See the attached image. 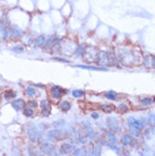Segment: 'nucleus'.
I'll return each instance as SVG.
<instances>
[{
	"label": "nucleus",
	"instance_id": "obj_23",
	"mask_svg": "<svg viewBox=\"0 0 155 156\" xmlns=\"http://www.w3.org/2000/svg\"><path fill=\"white\" fill-rule=\"evenodd\" d=\"M84 45H78L77 47V50L75 51V53H76L77 57H82L83 54H84Z\"/></svg>",
	"mask_w": 155,
	"mask_h": 156
},
{
	"label": "nucleus",
	"instance_id": "obj_6",
	"mask_svg": "<svg viewBox=\"0 0 155 156\" xmlns=\"http://www.w3.org/2000/svg\"><path fill=\"white\" fill-rule=\"evenodd\" d=\"M50 111H51V104L49 100H43L41 103V112H42L43 117H49L50 115Z\"/></svg>",
	"mask_w": 155,
	"mask_h": 156
},
{
	"label": "nucleus",
	"instance_id": "obj_13",
	"mask_svg": "<svg viewBox=\"0 0 155 156\" xmlns=\"http://www.w3.org/2000/svg\"><path fill=\"white\" fill-rule=\"evenodd\" d=\"M97 62L101 64H108V53L107 52H100L97 57Z\"/></svg>",
	"mask_w": 155,
	"mask_h": 156
},
{
	"label": "nucleus",
	"instance_id": "obj_14",
	"mask_svg": "<svg viewBox=\"0 0 155 156\" xmlns=\"http://www.w3.org/2000/svg\"><path fill=\"white\" fill-rule=\"evenodd\" d=\"M9 34L13 36H21L23 35V31L18 27H14V26H9Z\"/></svg>",
	"mask_w": 155,
	"mask_h": 156
},
{
	"label": "nucleus",
	"instance_id": "obj_5",
	"mask_svg": "<svg viewBox=\"0 0 155 156\" xmlns=\"http://www.w3.org/2000/svg\"><path fill=\"white\" fill-rule=\"evenodd\" d=\"M41 150H42V153L47 155H53L56 153V147L52 144L43 143V144H41Z\"/></svg>",
	"mask_w": 155,
	"mask_h": 156
},
{
	"label": "nucleus",
	"instance_id": "obj_28",
	"mask_svg": "<svg viewBox=\"0 0 155 156\" xmlns=\"http://www.w3.org/2000/svg\"><path fill=\"white\" fill-rule=\"evenodd\" d=\"M118 110L121 113H124V112H127L128 111V106L126 105V104H120L119 106H118Z\"/></svg>",
	"mask_w": 155,
	"mask_h": 156
},
{
	"label": "nucleus",
	"instance_id": "obj_11",
	"mask_svg": "<svg viewBox=\"0 0 155 156\" xmlns=\"http://www.w3.org/2000/svg\"><path fill=\"white\" fill-rule=\"evenodd\" d=\"M56 39H57V37H56V35H51L50 37H48V39L45 40L44 44L42 45L44 50H50V49L52 48V45H53V43L56 42Z\"/></svg>",
	"mask_w": 155,
	"mask_h": 156
},
{
	"label": "nucleus",
	"instance_id": "obj_8",
	"mask_svg": "<svg viewBox=\"0 0 155 156\" xmlns=\"http://www.w3.org/2000/svg\"><path fill=\"white\" fill-rule=\"evenodd\" d=\"M66 90H63L62 88H60V87L58 86H53L51 88V95H52V97L54 98V100H60L62 96V94L65 93Z\"/></svg>",
	"mask_w": 155,
	"mask_h": 156
},
{
	"label": "nucleus",
	"instance_id": "obj_21",
	"mask_svg": "<svg viewBox=\"0 0 155 156\" xmlns=\"http://www.w3.org/2000/svg\"><path fill=\"white\" fill-rule=\"evenodd\" d=\"M104 96L108 98V100H111V101H114L118 98V94H117L116 92H107L104 94Z\"/></svg>",
	"mask_w": 155,
	"mask_h": 156
},
{
	"label": "nucleus",
	"instance_id": "obj_17",
	"mask_svg": "<svg viewBox=\"0 0 155 156\" xmlns=\"http://www.w3.org/2000/svg\"><path fill=\"white\" fill-rule=\"evenodd\" d=\"M59 108L61 109L62 111H69L71 108V104H70V102H68V101H61L59 103Z\"/></svg>",
	"mask_w": 155,
	"mask_h": 156
},
{
	"label": "nucleus",
	"instance_id": "obj_34",
	"mask_svg": "<svg viewBox=\"0 0 155 156\" xmlns=\"http://www.w3.org/2000/svg\"><path fill=\"white\" fill-rule=\"evenodd\" d=\"M91 117H92V118H93V119H99V117H100V115H99V114H97V113H95V112H93V113H92V114H91Z\"/></svg>",
	"mask_w": 155,
	"mask_h": 156
},
{
	"label": "nucleus",
	"instance_id": "obj_29",
	"mask_svg": "<svg viewBox=\"0 0 155 156\" xmlns=\"http://www.w3.org/2000/svg\"><path fill=\"white\" fill-rule=\"evenodd\" d=\"M11 51L17 52V53H22V52H24V48L23 47H15V48L11 49Z\"/></svg>",
	"mask_w": 155,
	"mask_h": 156
},
{
	"label": "nucleus",
	"instance_id": "obj_12",
	"mask_svg": "<svg viewBox=\"0 0 155 156\" xmlns=\"http://www.w3.org/2000/svg\"><path fill=\"white\" fill-rule=\"evenodd\" d=\"M75 150V147L71 144H63L61 146V154H69Z\"/></svg>",
	"mask_w": 155,
	"mask_h": 156
},
{
	"label": "nucleus",
	"instance_id": "obj_3",
	"mask_svg": "<svg viewBox=\"0 0 155 156\" xmlns=\"http://www.w3.org/2000/svg\"><path fill=\"white\" fill-rule=\"evenodd\" d=\"M108 127L112 132H119L120 131V123L117 118H108Z\"/></svg>",
	"mask_w": 155,
	"mask_h": 156
},
{
	"label": "nucleus",
	"instance_id": "obj_25",
	"mask_svg": "<svg viewBox=\"0 0 155 156\" xmlns=\"http://www.w3.org/2000/svg\"><path fill=\"white\" fill-rule=\"evenodd\" d=\"M112 108H113L112 105H102L101 106V110L103 112H105V113H110L112 111Z\"/></svg>",
	"mask_w": 155,
	"mask_h": 156
},
{
	"label": "nucleus",
	"instance_id": "obj_22",
	"mask_svg": "<svg viewBox=\"0 0 155 156\" xmlns=\"http://www.w3.org/2000/svg\"><path fill=\"white\" fill-rule=\"evenodd\" d=\"M24 114H25V117H33L34 115L33 109L29 108V106H27L26 109H24Z\"/></svg>",
	"mask_w": 155,
	"mask_h": 156
},
{
	"label": "nucleus",
	"instance_id": "obj_35",
	"mask_svg": "<svg viewBox=\"0 0 155 156\" xmlns=\"http://www.w3.org/2000/svg\"><path fill=\"white\" fill-rule=\"evenodd\" d=\"M152 66H153V67H155V57L153 58V63H152Z\"/></svg>",
	"mask_w": 155,
	"mask_h": 156
},
{
	"label": "nucleus",
	"instance_id": "obj_26",
	"mask_svg": "<svg viewBox=\"0 0 155 156\" xmlns=\"http://www.w3.org/2000/svg\"><path fill=\"white\" fill-rule=\"evenodd\" d=\"M141 102L143 104H152L153 102H154V100L153 98H151V97H144V98H141Z\"/></svg>",
	"mask_w": 155,
	"mask_h": 156
},
{
	"label": "nucleus",
	"instance_id": "obj_4",
	"mask_svg": "<svg viewBox=\"0 0 155 156\" xmlns=\"http://www.w3.org/2000/svg\"><path fill=\"white\" fill-rule=\"evenodd\" d=\"M121 144L123 146H135V144H137V143H136L134 137L130 134H124L121 137Z\"/></svg>",
	"mask_w": 155,
	"mask_h": 156
},
{
	"label": "nucleus",
	"instance_id": "obj_15",
	"mask_svg": "<svg viewBox=\"0 0 155 156\" xmlns=\"http://www.w3.org/2000/svg\"><path fill=\"white\" fill-rule=\"evenodd\" d=\"M76 67L82 68V69H89V70H99V71H105L104 67H92V66H84V64H77Z\"/></svg>",
	"mask_w": 155,
	"mask_h": 156
},
{
	"label": "nucleus",
	"instance_id": "obj_2",
	"mask_svg": "<svg viewBox=\"0 0 155 156\" xmlns=\"http://www.w3.org/2000/svg\"><path fill=\"white\" fill-rule=\"evenodd\" d=\"M27 136L33 143H36L37 140L41 138V131L35 125H31V127L27 129Z\"/></svg>",
	"mask_w": 155,
	"mask_h": 156
},
{
	"label": "nucleus",
	"instance_id": "obj_33",
	"mask_svg": "<svg viewBox=\"0 0 155 156\" xmlns=\"http://www.w3.org/2000/svg\"><path fill=\"white\" fill-rule=\"evenodd\" d=\"M53 60H57V61H61V62H68V60L61 59V58H53Z\"/></svg>",
	"mask_w": 155,
	"mask_h": 156
},
{
	"label": "nucleus",
	"instance_id": "obj_20",
	"mask_svg": "<svg viewBox=\"0 0 155 156\" xmlns=\"http://www.w3.org/2000/svg\"><path fill=\"white\" fill-rule=\"evenodd\" d=\"M71 95H73V97H75V98H82L83 96H84V90L75 89V90L71 92Z\"/></svg>",
	"mask_w": 155,
	"mask_h": 156
},
{
	"label": "nucleus",
	"instance_id": "obj_27",
	"mask_svg": "<svg viewBox=\"0 0 155 156\" xmlns=\"http://www.w3.org/2000/svg\"><path fill=\"white\" fill-rule=\"evenodd\" d=\"M100 154H101V146L100 144H96L93 150V155H100Z\"/></svg>",
	"mask_w": 155,
	"mask_h": 156
},
{
	"label": "nucleus",
	"instance_id": "obj_10",
	"mask_svg": "<svg viewBox=\"0 0 155 156\" xmlns=\"http://www.w3.org/2000/svg\"><path fill=\"white\" fill-rule=\"evenodd\" d=\"M62 137H63L62 132L59 131V130H50L48 132V138L51 139V140H53V142L59 140L60 138H62Z\"/></svg>",
	"mask_w": 155,
	"mask_h": 156
},
{
	"label": "nucleus",
	"instance_id": "obj_30",
	"mask_svg": "<svg viewBox=\"0 0 155 156\" xmlns=\"http://www.w3.org/2000/svg\"><path fill=\"white\" fill-rule=\"evenodd\" d=\"M148 122H149L151 125H155V117L153 114H151L148 117Z\"/></svg>",
	"mask_w": 155,
	"mask_h": 156
},
{
	"label": "nucleus",
	"instance_id": "obj_9",
	"mask_svg": "<svg viewBox=\"0 0 155 156\" xmlns=\"http://www.w3.org/2000/svg\"><path fill=\"white\" fill-rule=\"evenodd\" d=\"M11 106H13L16 111H22V110L25 109V101L22 100V98H17V100L13 101Z\"/></svg>",
	"mask_w": 155,
	"mask_h": 156
},
{
	"label": "nucleus",
	"instance_id": "obj_16",
	"mask_svg": "<svg viewBox=\"0 0 155 156\" xmlns=\"http://www.w3.org/2000/svg\"><path fill=\"white\" fill-rule=\"evenodd\" d=\"M45 40H47V37H45V35H40V36L35 40V42H34V48L42 47V45L44 44Z\"/></svg>",
	"mask_w": 155,
	"mask_h": 156
},
{
	"label": "nucleus",
	"instance_id": "obj_24",
	"mask_svg": "<svg viewBox=\"0 0 155 156\" xmlns=\"http://www.w3.org/2000/svg\"><path fill=\"white\" fill-rule=\"evenodd\" d=\"M107 137H108V139H109V143H114V144H116L117 138H116V136L113 135V132H112V131H111V132H108V134H107Z\"/></svg>",
	"mask_w": 155,
	"mask_h": 156
},
{
	"label": "nucleus",
	"instance_id": "obj_1",
	"mask_svg": "<svg viewBox=\"0 0 155 156\" xmlns=\"http://www.w3.org/2000/svg\"><path fill=\"white\" fill-rule=\"evenodd\" d=\"M85 54L84 58L87 62H93V61H96L97 60V57H99V52H97V50L95 48H87V51H84Z\"/></svg>",
	"mask_w": 155,
	"mask_h": 156
},
{
	"label": "nucleus",
	"instance_id": "obj_19",
	"mask_svg": "<svg viewBox=\"0 0 155 156\" xmlns=\"http://www.w3.org/2000/svg\"><path fill=\"white\" fill-rule=\"evenodd\" d=\"M3 97H5L6 100H10V98H15V97H16V93H15L14 90H11V89L6 90V92L3 93Z\"/></svg>",
	"mask_w": 155,
	"mask_h": 156
},
{
	"label": "nucleus",
	"instance_id": "obj_36",
	"mask_svg": "<svg viewBox=\"0 0 155 156\" xmlns=\"http://www.w3.org/2000/svg\"><path fill=\"white\" fill-rule=\"evenodd\" d=\"M0 103H1V96H0Z\"/></svg>",
	"mask_w": 155,
	"mask_h": 156
},
{
	"label": "nucleus",
	"instance_id": "obj_31",
	"mask_svg": "<svg viewBox=\"0 0 155 156\" xmlns=\"http://www.w3.org/2000/svg\"><path fill=\"white\" fill-rule=\"evenodd\" d=\"M66 122L63 120H59V121H56V122L53 123V127H61V125H63Z\"/></svg>",
	"mask_w": 155,
	"mask_h": 156
},
{
	"label": "nucleus",
	"instance_id": "obj_32",
	"mask_svg": "<svg viewBox=\"0 0 155 156\" xmlns=\"http://www.w3.org/2000/svg\"><path fill=\"white\" fill-rule=\"evenodd\" d=\"M27 106H29V108L34 109V108H36V106H37V103H36L35 101H29L28 103H27Z\"/></svg>",
	"mask_w": 155,
	"mask_h": 156
},
{
	"label": "nucleus",
	"instance_id": "obj_7",
	"mask_svg": "<svg viewBox=\"0 0 155 156\" xmlns=\"http://www.w3.org/2000/svg\"><path fill=\"white\" fill-rule=\"evenodd\" d=\"M128 124H129V128H135L137 130H143L144 129V124L141 120H136L135 118H129L128 119Z\"/></svg>",
	"mask_w": 155,
	"mask_h": 156
},
{
	"label": "nucleus",
	"instance_id": "obj_18",
	"mask_svg": "<svg viewBox=\"0 0 155 156\" xmlns=\"http://www.w3.org/2000/svg\"><path fill=\"white\" fill-rule=\"evenodd\" d=\"M25 92H26V94H27L28 96H31V97H36L37 96V90L35 88H33V87H31V86L26 87Z\"/></svg>",
	"mask_w": 155,
	"mask_h": 156
}]
</instances>
